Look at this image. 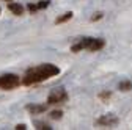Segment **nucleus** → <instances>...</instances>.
I'll return each mask as SVG.
<instances>
[{
	"label": "nucleus",
	"instance_id": "17",
	"mask_svg": "<svg viewBox=\"0 0 132 130\" xmlns=\"http://www.w3.org/2000/svg\"><path fill=\"white\" fill-rule=\"evenodd\" d=\"M5 2H11V0H5Z\"/></svg>",
	"mask_w": 132,
	"mask_h": 130
},
{
	"label": "nucleus",
	"instance_id": "4",
	"mask_svg": "<svg viewBox=\"0 0 132 130\" xmlns=\"http://www.w3.org/2000/svg\"><path fill=\"white\" fill-rule=\"evenodd\" d=\"M66 100H68V92H66L63 88H58V89H54L51 94H49L47 104L57 105V104H64Z\"/></svg>",
	"mask_w": 132,
	"mask_h": 130
},
{
	"label": "nucleus",
	"instance_id": "7",
	"mask_svg": "<svg viewBox=\"0 0 132 130\" xmlns=\"http://www.w3.org/2000/svg\"><path fill=\"white\" fill-rule=\"evenodd\" d=\"M8 10H10L13 14H16V16H21V14L24 13V6H22L21 3H14V2L8 3Z\"/></svg>",
	"mask_w": 132,
	"mask_h": 130
},
{
	"label": "nucleus",
	"instance_id": "13",
	"mask_svg": "<svg viewBox=\"0 0 132 130\" xmlns=\"http://www.w3.org/2000/svg\"><path fill=\"white\" fill-rule=\"evenodd\" d=\"M28 10H30L31 13H35V11H38V5H33V3H30V5H28Z\"/></svg>",
	"mask_w": 132,
	"mask_h": 130
},
{
	"label": "nucleus",
	"instance_id": "16",
	"mask_svg": "<svg viewBox=\"0 0 132 130\" xmlns=\"http://www.w3.org/2000/svg\"><path fill=\"white\" fill-rule=\"evenodd\" d=\"M16 128H18V130H21V128H22V130H25L27 127H25L24 124H19V125H16Z\"/></svg>",
	"mask_w": 132,
	"mask_h": 130
},
{
	"label": "nucleus",
	"instance_id": "10",
	"mask_svg": "<svg viewBox=\"0 0 132 130\" xmlns=\"http://www.w3.org/2000/svg\"><path fill=\"white\" fill-rule=\"evenodd\" d=\"M110 96H112V92H109V91H104V92H101V94H99V97H101L102 100H107V99H110Z\"/></svg>",
	"mask_w": 132,
	"mask_h": 130
},
{
	"label": "nucleus",
	"instance_id": "14",
	"mask_svg": "<svg viewBox=\"0 0 132 130\" xmlns=\"http://www.w3.org/2000/svg\"><path fill=\"white\" fill-rule=\"evenodd\" d=\"M38 128H47V130H51L52 127H49L47 124H41V122H38Z\"/></svg>",
	"mask_w": 132,
	"mask_h": 130
},
{
	"label": "nucleus",
	"instance_id": "9",
	"mask_svg": "<svg viewBox=\"0 0 132 130\" xmlns=\"http://www.w3.org/2000/svg\"><path fill=\"white\" fill-rule=\"evenodd\" d=\"M120 89L121 91H130L132 89V83L130 82H121L120 83Z\"/></svg>",
	"mask_w": 132,
	"mask_h": 130
},
{
	"label": "nucleus",
	"instance_id": "12",
	"mask_svg": "<svg viewBox=\"0 0 132 130\" xmlns=\"http://www.w3.org/2000/svg\"><path fill=\"white\" fill-rule=\"evenodd\" d=\"M47 6H49V2H47V0H43V2L38 3V10H43V8H47Z\"/></svg>",
	"mask_w": 132,
	"mask_h": 130
},
{
	"label": "nucleus",
	"instance_id": "15",
	"mask_svg": "<svg viewBox=\"0 0 132 130\" xmlns=\"http://www.w3.org/2000/svg\"><path fill=\"white\" fill-rule=\"evenodd\" d=\"M101 17H102V14H101V13H97L96 16H93V17H91V21L94 22V21H99V19H101Z\"/></svg>",
	"mask_w": 132,
	"mask_h": 130
},
{
	"label": "nucleus",
	"instance_id": "5",
	"mask_svg": "<svg viewBox=\"0 0 132 130\" xmlns=\"http://www.w3.org/2000/svg\"><path fill=\"white\" fill-rule=\"evenodd\" d=\"M118 122H120V119L115 115H104L96 121V125H99V127H115Z\"/></svg>",
	"mask_w": 132,
	"mask_h": 130
},
{
	"label": "nucleus",
	"instance_id": "11",
	"mask_svg": "<svg viewBox=\"0 0 132 130\" xmlns=\"http://www.w3.org/2000/svg\"><path fill=\"white\" fill-rule=\"evenodd\" d=\"M61 115H63L61 111H52L51 113V118L52 119H61Z\"/></svg>",
	"mask_w": 132,
	"mask_h": 130
},
{
	"label": "nucleus",
	"instance_id": "2",
	"mask_svg": "<svg viewBox=\"0 0 132 130\" xmlns=\"http://www.w3.org/2000/svg\"><path fill=\"white\" fill-rule=\"evenodd\" d=\"M105 45V41L101 39V38H84L80 39L77 44L71 45V52H80L84 49H88L91 52H97Z\"/></svg>",
	"mask_w": 132,
	"mask_h": 130
},
{
	"label": "nucleus",
	"instance_id": "8",
	"mask_svg": "<svg viewBox=\"0 0 132 130\" xmlns=\"http://www.w3.org/2000/svg\"><path fill=\"white\" fill-rule=\"evenodd\" d=\"M72 17V13H64L61 17H58L57 21H55V24H63V22H66V21H69Z\"/></svg>",
	"mask_w": 132,
	"mask_h": 130
},
{
	"label": "nucleus",
	"instance_id": "6",
	"mask_svg": "<svg viewBox=\"0 0 132 130\" xmlns=\"http://www.w3.org/2000/svg\"><path fill=\"white\" fill-rule=\"evenodd\" d=\"M46 108H47L46 104H43V105H27V110L30 113H33V115H41V113L46 111Z\"/></svg>",
	"mask_w": 132,
	"mask_h": 130
},
{
	"label": "nucleus",
	"instance_id": "1",
	"mask_svg": "<svg viewBox=\"0 0 132 130\" xmlns=\"http://www.w3.org/2000/svg\"><path fill=\"white\" fill-rule=\"evenodd\" d=\"M58 74H60V68H57L55 64H51V63L39 64V66L27 71V74L22 78V83L24 85H35V83L44 82V80L51 78L54 75H58Z\"/></svg>",
	"mask_w": 132,
	"mask_h": 130
},
{
	"label": "nucleus",
	"instance_id": "3",
	"mask_svg": "<svg viewBox=\"0 0 132 130\" xmlns=\"http://www.w3.org/2000/svg\"><path fill=\"white\" fill-rule=\"evenodd\" d=\"M21 85V78L16 74H5L0 77V88L2 89H14Z\"/></svg>",
	"mask_w": 132,
	"mask_h": 130
}]
</instances>
